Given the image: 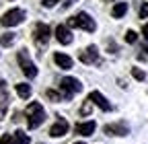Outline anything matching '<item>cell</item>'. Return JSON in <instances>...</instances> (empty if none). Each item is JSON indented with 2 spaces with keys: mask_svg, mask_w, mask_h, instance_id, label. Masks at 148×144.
I'll use <instances>...</instances> for the list:
<instances>
[{
  "mask_svg": "<svg viewBox=\"0 0 148 144\" xmlns=\"http://www.w3.org/2000/svg\"><path fill=\"white\" fill-rule=\"evenodd\" d=\"M25 115H27V125H29V130L39 128V125L45 121V109H43V105H41L39 101L29 103V107L25 109Z\"/></svg>",
  "mask_w": 148,
  "mask_h": 144,
  "instance_id": "1",
  "label": "cell"
},
{
  "mask_svg": "<svg viewBox=\"0 0 148 144\" xmlns=\"http://www.w3.org/2000/svg\"><path fill=\"white\" fill-rule=\"evenodd\" d=\"M82 91V84H80V80L78 78H74V76H66V78H62L60 80V93H62V97L66 99V101H70L76 93H80Z\"/></svg>",
  "mask_w": 148,
  "mask_h": 144,
  "instance_id": "2",
  "label": "cell"
},
{
  "mask_svg": "<svg viewBox=\"0 0 148 144\" xmlns=\"http://www.w3.org/2000/svg\"><path fill=\"white\" fill-rule=\"evenodd\" d=\"M68 27H76V29H84V31L92 33V31L97 29V23L92 21V16H90L88 12H76V14L68 21Z\"/></svg>",
  "mask_w": 148,
  "mask_h": 144,
  "instance_id": "3",
  "label": "cell"
},
{
  "mask_svg": "<svg viewBox=\"0 0 148 144\" xmlns=\"http://www.w3.org/2000/svg\"><path fill=\"white\" fill-rule=\"evenodd\" d=\"M25 21V10L23 8H10L2 14V19H0V25L2 27H16Z\"/></svg>",
  "mask_w": 148,
  "mask_h": 144,
  "instance_id": "4",
  "label": "cell"
},
{
  "mask_svg": "<svg viewBox=\"0 0 148 144\" xmlns=\"http://www.w3.org/2000/svg\"><path fill=\"white\" fill-rule=\"evenodd\" d=\"M16 60H18V66H21L23 74H25L27 78H35V76H37V66L31 62L27 49H21V51H18V53H16Z\"/></svg>",
  "mask_w": 148,
  "mask_h": 144,
  "instance_id": "5",
  "label": "cell"
},
{
  "mask_svg": "<svg viewBox=\"0 0 148 144\" xmlns=\"http://www.w3.org/2000/svg\"><path fill=\"white\" fill-rule=\"evenodd\" d=\"M49 35H51V29L45 25V23H37L35 25V43H37V47L39 49H43L45 45H47V41H49Z\"/></svg>",
  "mask_w": 148,
  "mask_h": 144,
  "instance_id": "6",
  "label": "cell"
},
{
  "mask_svg": "<svg viewBox=\"0 0 148 144\" xmlns=\"http://www.w3.org/2000/svg\"><path fill=\"white\" fill-rule=\"evenodd\" d=\"M78 60H80L82 64H99V49H97V45L84 47V49L80 51Z\"/></svg>",
  "mask_w": 148,
  "mask_h": 144,
  "instance_id": "7",
  "label": "cell"
},
{
  "mask_svg": "<svg viewBox=\"0 0 148 144\" xmlns=\"http://www.w3.org/2000/svg\"><path fill=\"white\" fill-rule=\"evenodd\" d=\"M105 134L107 136H127L130 134V128L123 123V121H115V123H107L105 125Z\"/></svg>",
  "mask_w": 148,
  "mask_h": 144,
  "instance_id": "8",
  "label": "cell"
},
{
  "mask_svg": "<svg viewBox=\"0 0 148 144\" xmlns=\"http://www.w3.org/2000/svg\"><path fill=\"white\" fill-rule=\"evenodd\" d=\"M68 128H70L68 121H66L64 117H58V121L49 128V136H51V138H62V136L68 134Z\"/></svg>",
  "mask_w": 148,
  "mask_h": 144,
  "instance_id": "9",
  "label": "cell"
},
{
  "mask_svg": "<svg viewBox=\"0 0 148 144\" xmlns=\"http://www.w3.org/2000/svg\"><path fill=\"white\" fill-rule=\"evenodd\" d=\"M56 39H58L62 45H70L72 39H74L70 27H66V25H58V27H56Z\"/></svg>",
  "mask_w": 148,
  "mask_h": 144,
  "instance_id": "10",
  "label": "cell"
},
{
  "mask_svg": "<svg viewBox=\"0 0 148 144\" xmlns=\"http://www.w3.org/2000/svg\"><path fill=\"white\" fill-rule=\"evenodd\" d=\"M88 99L92 101V105H97L101 111H111V103H109L99 91H90V93H88Z\"/></svg>",
  "mask_w": 148,
  "mask_h": 144,
  "instance_id": "11",
  "label": "cell"
},
{
  "mask_svg": "<svg viewBox=\"0 0 148 144\" xmlns=\"http://www.w3.org/2000/svg\"><path fill=\"white\" fill-rule=\"evenodd\" d=\"M6 107H8V88L4 80H0V119H4Z\"/></svg>",
  "mask_w": 148,
  "mask_h": 144,
  "instance_id": "12",
  "label": "cell"
},
{
  "mask_svg": "<svg viewBox=\"0 0 148 144\" xmlns=\"http://www.w3.org/2000/svg\"><path fill=\"white\" fill-rule=\"evenodd\" d=\"M74 130H76V134H80V136H92L95 130H97V123L95 121H80V123L74 125Z\"/></svg>",
  "mask_w": 148,
  "mask_h": 144,
  "instance_id": "13",
  "label": "cell"
},
{
  "mask_svg": "<svg viewBox=\"0 0 148 144\" xmlns=\"http://www.w3.org/2000/svg\"><path fill=\"white\" fill-rule=\"evenodd\" d=\"M53 62L58 64L62 70H70V68H72V64H74L70 56H66V53H60V51H58V53H53Z\"/></svg>",
  "mask_w": 148,
  "mask_h": 144,
  "instance_id": "14",
  "label": "cell"
},
{
  "mask_svg": "<svg viewBox=\"0 0 148 144\" xmlns=\"http://www.w3.org/2000/svg\"><path fill=\"white\" fill-rule=\"evenodd\" d=\"M125 12H127V2H117L111 8V16H113V19H121Z\"/></svg>",
  "mask_w": 148,
  "mask_h": 144,
  "instance_id": "15",
  "label": "cell"
},
{
  "mask_svg": "<svg viewBox=\"0 0 148 144\" xmlns=\"http://www.w3.org/2000/svg\"><path fill=\"white\" fill-rule=\"evenodd\" d=\"M31 86L29 84H25V82H21V84H16V95L21 97V99H29L31 97Z\"/></svg>",
  "mask_w": 148,
  "mask_h": 144,
  "instance_id": "16",
  "label": "cell"
},
{
  "mask_svg": "<svg viewBox=\"0 0 148 144\" xmlns=\"http://www.w3.org/2000/svg\"><path fill=\"white\" fill-rule=\"evenodd\" d=\"M12 136H14V142H16V144H31V140H29L27 132H23V130H16Z\"/></svg>",
  "mask_w": 148,
  "mask_h": 144,
  "instance_id": "17",
  "label": "cell"
},
{
  "mask_svg": "<svg viewBox=\"0 0 148 144\" xmlns=\"http://www.w3.org/2000/svg\"><path fill=\"white\" fill-rule=\"evenodd\" d=\"M0 43H2L4 47L12 45V43H14V33H4L2 37H0Z\"/></svg>",
  "mask_w": 148,
  "mask_h": 144,
  "instance_id": "18",
  "label": "cell"
},
{
  "mask_svg": "<svg viewBox=\"0 0 148 144\" xmlns=\"http://www.w3.org/2000/svg\"><path fill=\"white\" fill-rule=\"evenodd\" d=\"M90 107H92V101H90V99L86 97V101H84V105L80 107V115H82V117H86V115L90 113Z\"/></svg>",
  "mask_w": 148,
  "mask_h": 144,
  "instance_id": "19",
  "label": "cell"
},
{
  "mask_svg": "<svg viewBox=\"0 0 148 144\" xmlns=\"http://www.w3.org/2000/svg\"><path fill=\"white\" fill-rule=\"evenodd\" d=\"M132 76H134L136 80H146V72L140 70V68H132Z\"/></svg>",
  "mask_w": 148,
  "mask_h": 144,
  "instance_id": "20",
  "label": "cell"
},
{
  "mask_svg": "<svg viewBox=\"0 0 148 144\" xmlns=\"http://www.w3.org/2000/svg\"><path fill=\"white\" fill-rule=\"evenodd\" d=\"M45 95H47V99H51L53 103H56V101H60V99H64V97H62V93H56V91H47Z\"/></svg>",
  "mask_w": 148,
  "mask_h": 144,
  "instance_id": "21",
  "label": "cell"
},
{
  "mask_svg": "<svg viewBox=\"0 0 148 144\" xmlns=\"http://www.w3.org/2000/svg\"><path fill=\"white\" fill-rule=\"evenodd\" d=\"M136 39H138L136 31H127V33H125V41H127V43H136Z\"/></svg>",
  "mask_w": 148,
  "mask_h": 144,
  "instance_id": "22",
  "label": "cell"
},
{
  "mask_svg": "<svg viewBox=\"0 0 148 144\" xmlns=\"http://www.w3.org/2000/svg\"><path fill=\"white\" fill-rule=\"evenodd\" d=\"M0 144H16V142H14V136H10V134H4L2 138H0Z\"/></svg>",
  "mask_w": 148,
  "mask_h": 144,
  "instance_id": "23",
  "label": "cell"
},
{
  "mask_svg": "<svg viewBox=\"0 0 148 144\" xmlns=\"http://www.w3.org/2000/svg\"><path fill=\"white\" fill-rule=\"evenodd\" d=\"M138 14H140V19H146V16H148V4H146V2H144V4L140 6Z\"/></svg>",
  "mask_w": 148,
  "mask_h": 144,
  "instance_id": "24",
  "label": "cell"
},
{
  "mask_svg": "<svg viewBox=\"0 0 148 144\" xmlns=\"http://www.w3.org/2000/svg\"><path fill=\"white\" fill-rule=\"evenodd\" d=\"M58 2H60V0H43V6L45 8H51V6H56Z\"/></svg>",
  "mask_w": 148,
  "mask_h": 144,
  "instance_id": "25",
  "label": "cell"
},
{
  "mask_svg": "<svg viewBox=\"0 0 148 144\" xmlns=\"http://www.w3.org/2000/svg\"><path fill=\"white\" fill-rule=\"evenodd\" d=\"M142 35H144V37H146V39H148V23H146V25H144V27H142Z\"/></svg>",
  "mask_w": 148,
  "mask_h": 144,
  "instance_id": "26",
  "label": "cell"
},
{
  "mask_svg": "<svg viewBox=\"0 0 148 144\" xmlns=\"http://www.w3.org/2000/svg\"><path fill=\"white\" fill-rule=\"evenodd\" d=\"M144 51H146V56H148V45H146V47H144Z\"/></svg>",
  "mask_w": 148,
  "mask_h": 144,
  "instance_id": "27",
  "label": "cell"
},
{
  "mask_svg": "<svg viewBox=\"0 0 148 144\" xmlns=\"http://www.w3.org/2000/svg\"><path fill=\"white\" fill-rule=\"evenodd\" d=\"M74 144H86V142H74Z\"/></svg>",
  "mask_w": 148,
  "mask_h": 144,
  "instance_id": "28",
  "label": "cell"
}]
</instances>
